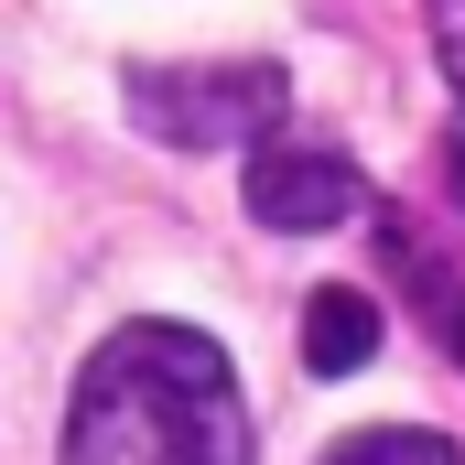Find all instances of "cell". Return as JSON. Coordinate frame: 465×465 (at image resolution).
Here are the masks:
<instances>
[{
  "instance_id": "cell-1",
  "label": "cell",
  "mask_w": 465,
  "mask_h": 465,
  "mask_svg": "<svg viewBox=\"0 0 465 465\" xmlns=\"http://www.w3.org/2000/svg\"><path fill=\"white\" fill-rule=\"evenodd\" d=\"M65 465H249V401L217 336L195 325H109L65 401Z\"/></svg>"
},
{
  "instance_id": "cell-2",
  "label": "cell",
  "mask_w": 465,
  "mask_h": 465,
  "mask_svg": "<svg viewBox=\"0 0 465 465\" xmlns=\"http://www.w3.org/2000/svg\"><path fill=\"white\" fill-rule=\"evenodd\" d=\"M119 98L173 152H260L282 98H292V76L271 54H206V65H130Z\"/></svg>"
},
{
  "instance_id": "cell-3",
  "label": "cell",
  "mask_w": 465,
  "mask_h": 465,
  "mask_svg": "<svg viewBox=\"0 0 465 465\" xmlns=\"http://www.w3.org/2000/svg\"><path fill=\"white\" fill-rule=\"evenodd\" d=\"M357 206H368V184H357V163L336 152H303V141H260L249 152V217L282 238H314V228H347Z\"/></svg>"
},
{
  "instance_id": "cell-4",
  "label": "cell",
  "mask_w": 465,
  "mask_h": 465,
  "mask_svg": "<svg viewBox=\"0 0 465 465\" xmlns=\"http://www.w3.org/2000/svg\"><path fill=\"white\" fill-rule=\"evenodd\" d=\"M368 357H379V303L347 292V282H325V292L303 303V368H314V379H347Z\"/></svg>"
},
{
  "instance_id": "cell-5",
  "label": "cell",
  "mask_w": 465,
  "mask_h": 465,
  "mask_svg": "<svg viewBox=\"0 0 465 465\" xmlns=\"http://www.w3.org/2000/svg\"><path fill=\"white\" fill-rule=\"evenodd\" d=\"M325 465H455V444L422 433V422H368L347 444H325Z\"/></svg>"
},
{
  "instance_id": "cell-6",
  "label": "cell",
  "mask_w": 465,
  "mask_h": 465,
  "mask_svg": "<svg viewBox=\"0 0 465 465\" xmlns=\"http://www.w3.org/2000/svg\"><path fill=\"white\" fill-rule=\"evenodd\" d=\"M444 65L465 76V0H444Z\"/></svg>"
},
{
  "instance_id": "cell-7",
  "label": "cell",
  "mask_w": 465,
  "mask_h": 465,
  "mask_svg": "<svg viewBox=\"0 0 465 465\" xmlns=\"http://www.w3.org/2000/svg\"><path fill=\"white\" fill-rule=\"evenodd\" d=\"M444 357H455V368H465V292H455V303H444Z\"/></svg>"
}]
</instances>
